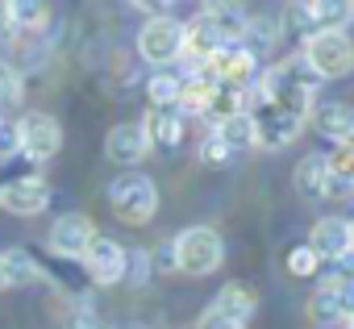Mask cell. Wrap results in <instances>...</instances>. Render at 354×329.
<instances>
[{"label":"cell","instance_id":"cell-1","mask_svg":"<svg viewBox=\"0 0 354 329\" xmlns=\"http://www.w3.org/2000/svg\"><path fill=\"white\" fill-rule=\"evenodd\" d=\"M109 205H113V217L125 221V225H146L154 221L158 213V188L150 176L142 171H125L109 184Z\"/></svg>","mask_w":354,"mask_h":329},{"label":"cell","instance_id":"cell-2","mask_svg":"<svg viewBox=\"0 0 354 329\" xmlns=\"http://www.w3.org/2000/svg\"><path fill=\"white\" fill-rule=\"evenodd\" d=\"M171 242H175V271L184 275H213L225 263V242L213 225H188Z\"/></svg>","mask_w":354,"mask_h":329},{"label":"cell","instance_id":"cell-3","mask_svg":"<svg viewBox=\"0 0 354 329\" xmlns=\"http://www.w3.org/2000/svg\"><path fill=\"white\" fill-rule=\"evenodd\" d=\"M304 63L313 67V75L325 79H342L354 71V38L350 34H313L304 38Z\"/></svg>","mask_w":354,"mask_h":329},{"label":"cell","instance_id":"cell-4","mask_svg":"<svg viewBox=\"0 0 354 329\" xmlns=\"http://www.w3.org/2000/svg\"><path fill=\"white\" fill-rule=\"evenodd\" d=\"M138 55L146 63H154L158 71H167L175 59H184V21L175 17H150L138 34Z\"/></svg>","mask_w":354,"mask_h":329},{"label":"cell","instance_id":"cell-5","mask_svg":"<svg viewBox=\"0 0 354 329\" xmlns=\"http://www.w3.org/2000/svg\"><path fill=\"white\" fill-rule=\"evenodd\" d=\"M288 17L296 21V30L304 38H313V34H346V26L354 21V5L350 0H313V5H292Z\"/></svg>","mask_w":354,"mask_h":329},{"label":"cell","instance_id":"cell-6","mask_svg":"<svg viewBox=\"0 0 354 329\" xmlns=\"http://www.w3.org/2000/svg\"><path fill=\"white\" fill-rule=\"evenodd\" d=\"M17 146L30 162H46L63 150V125L50 113H26L17 121Z\"/></svg>","mask_w":354,"mask_h":329},{"label":"cell","instance_id":"cell-7","mask_svg":"<svg viewBox=\"0 0 354 329\" xmlns=\"http://www.w3.org/2000/svg\"><path fill=\"white\" fill-rule=\"evenodd\" d=\"M213 84H230V88H238V92H246V84H254L259 79V59L246 50V46H225V50H217L205 67H201Z\"/></svg>","mask_w":354,"mask_h":329},{"label":"cell","instance_id":"cell-8","mask_svg":"<svg viewBox=\"0 0 354 329\" xmlns=\"http://www.w3.org/2000/svg\"><path fill=\"white\" fill-rule=\"evenodd\" d=\"M250 121H254V146H267V150H283V146L296 142V133L304 129L300 117H292V113H283V109H275V104H267V100L254 104Z\"/></svg>","mask_w":354,"mask_h":329},{"label":"cell","instance_id":"cell-9","mask_svg":"<svg viewBox=\"0 0 354 329\" xmlns=\"http://www.w3.org/2000/svg\"><path fill=\"white\" fill-rule=\"evenodd\" d=\"M308 250L321 263H346L354 258V225L346 217H321L308 234Z\"/></svg>","mask_w":354,"mask_h":329},{"label":"cell","instance_id":"cell-10","mask_svg":"<svg viewBox=\"0 0 354 329\" xmlns=\"http://www.w3.org/2000/svg\"><path fill=\"white\" fill-rule=\"evenodd\" d=\"M84 275L92 279V283H100V288H109V283H121L125 279V246L121 242H113V238H104V234H96L92 238V246L84 250Z\"/></svg>","mask_w":354,"mask_h":329},{"label":"cell","instance_id":"cell-11","mask_svg":"<svg viewBox=\"0 0 354 329\" xmlns=\"http://www.w3.org/2000/svg\"><path fill=\"white\" fill-rule=\"evenodd\" d=\"M92 238H96V225L84 213H63L50 225V250L59 258H84V250L92 246Z\"/></svg>","mask_w":354,"mask_h":329},{"label":"cell","instance_id":"cell-12","mask_svg":"<svg viewBox=\"0 0 354 329\" xmlns=\"http://www.w3.org/2000/svg\"><path fill=\"white\" fill-rule=\"evenodd\" d=\"M104 154H109L113 162H121V167H138V162L150 154V142H146L142 121H121V125H113L109 138H104Z\"/></svg>","mask_w":354,"mask_h":329},{"label":"cell","instance_id":"cell-13","mask_svg":"<svg viewBox=\"0 0 354 329\" xmlns=\"http://www.w3.org/2000/svg\"><path fill=\"white\" fill-rule=\"evenodd\" d=\"M50 205V188L42 180H21V184H0V209L13 217H38Z\"/></svg>","mask_w":354,"mask_h":329},{"label":"cell","instance_id":"cell-14","mask_svg":"<svg viewBox=\"0 0 354 329\" xmlns=\"http://www.w3.org/2000/svg\"><path fill=\"white\" fill-rule=\"evenodd\" d=\"M313 129L321 133V138H329V142H350V133H354V109L350 104H342V100H321V104H313Z\"/></svg>","mask_w":354,"mask_h":329},{"label":"cell","instance_id":"cell-15","mask_svg":"<svg viewBox=\"0 0 354 329\" xmlns=\"http://www.w3.org/2000/svg\"><path fill=\"white\" fill-rule=\"evenodd\" d=\"M142 129H146L150 150H175L184 142V113L180 109H150Z\"/></svg>","mask_w":354,"mask_h":329},{"label":"cell","instance_id":"cell-16","mask_svg":"<svg viewBox=\"0 0 354 329\" xmlns=\"http://www.w3.org/2000/svg\"><path fill=\"white\" fill-rule=\"evenodd\" d=\"M230 42L205 21V17H196V21H188L184 26V59H188V67H205L217 50H225Z\"/></svg>","mask_w":354,"mask_h":329},{"label":"cell","instance_id":"cell-17","mask_svg":"<svg viewBox=\"0 0 354 329\" xmlns=\"http://www.w3.org/2000/svg\"><path fill=\"white\" fill-rule=\"evenodd\" d=\"M217 317H225L234 329H246V321L254 317V308H259V300H254V292L250 288H242V283H225L221 292H217V300L209 304Z\"/></svg>","mask_w":354,"mask_h":329},{"label":"cell","instance_id":"cell-18","mask_svg":"<svg viewBox=\"0 0 354 329\" xmlns=\"http://www.w3.org/2000/svg\"><path fill=\"white\" fill-rule=\"evenodd\" d=\"M296 192L304 196V200H325V184H329V162H325V154L321 150H313V154H304L300 162H296Z\"/></svg>","mask_w":354,"mask_h":329},{"label":"cell","instance_id":"cell-19","mask_svg":"<svg viewBox=\"0 0 354 329\" xmlns=\"http://www.w3.org/2000/svg\"><path fill=\"white\" fill-rule=\"evenodd\" d=\"M279 38H283V21H279V13H254V17L246 21V34H242L238 46H246V50L259 59V55L271 50Z\"/></svg>","mask_w":354,"mask_h":329},{"label":"cell","instance_id":"cell-20","mask_svg":"<svg viewBox=\"0 0 354 329\" xmlns=\"http://www.w3.org/2000/svg\"><path fill=\"white\" fill-rule=\"evenodd\" d=\"M201 17L234 46V42H242V34H246V21H250V13L242 9V5H205L201 9Z\"/></svg>","mask_w":354,"mask_h":329},{"label":"cell","instance_id":"cell-21","mask_svg":"<svg viewBox=\"0 0 354 329\" xmlns=\"http://www.w3.org/2000/svg\"><path fill=\"white\" fill-rule=\"evenodd\" d=\"M242 96H246V92H238V88H230V84H213L209 96H205V104H201V117L213 121V125H221V121L246 113V109H242Z\"/></svg>","mask_w":354,"mask_h":329},{"label":"cell","instance_id":"cell-22","mask_svg":"<svg viewBox=\"0 0 354 329\" xmlns=\"http://www.w3.org/2000/svg\"><path fill=\"white\" fill-rule=\"evenodd\" d=\"M213 138H217L230 154L250 150V146H254V121H250V113H238V117H230V121L213 125Z\"/></svg>","mask_w":354,"mask_h":329},{"label":"cell","instance_id":"cell-23","mask_svg":"<svg viewBox=\"0 0 354 329\" xmlns=\"http://www.w3.org/2000/svg\"><path fill=\"white\" fill-rule=\"evenodd\" d=\"M180 92H184V75H175V71H154L146 84V96L154 109H175L180 104Z\"/></svg>","mask_w":354,"mask_h":329},{"label":"cell","instance_id":"cell-24","mask_svg":"<svg viewBox=\"0 0 354 329\" xmlns=\"http://www.w3.org/2000/svg\"><path fill=\"white\" fill-rule=\"evenodd\" d=\"M308 317H313V325H321V329H337L342 308H337V292H333V283H321V288L313 292V300H308Z\"/></svg>","mask_w":354,"mask_h":329},{"label":"cell","instance_id":"cell-25","mask_svg":"<svg viewBox=\"0 0 354 329\" xmlns=\"http://www.w3.org/2000/svg\"><path fill=\"white\" fill-rule=\"evenodd\" d=\"M5 13H9V26H17V30H42L50 17L42 0H5Z\"/></svg>","mask_w":354,"mask_h":329},{"label":"cell","instance_id":"cell-26","mask_svg":"<svg viewBox=\"0 0 354 329\" xmlns=\"http://www.w3.org/2000/svg\"><path fill=\"white\" fill-rule=\"evenodd\" d=\"M0 254H5V267H9V283H13V288L42 279V267H38V258H34L30 250H0Z\"/></svg>","mask_w":354,"mask_h":329},{"label":"cell","instance_id":"cell-27","mask_svg":"<svg viewBox=\"0 0 354 329\" xmlns=\"http://www.w3.org/2000/svg\"><path fill=\"white\" fill-rule=\"evenodd\" d=\"M21 92H26L21 71H17V67H9V63H0V117H5L9 109H17V104H21Z\"/></svg>","mask_w":354,"mask_h":329},{"label":"cell","instance_id":"cell-28","mask_svg":"<svg viewBox=\"0 0 354 329\" xmlns=\"http://www.w3.org/2000/svg\"><path fill=\"white\" fill-rule=\"evenodd\" d=\"M325 162H329V180H337V184H350L354 188V146H333L329 154H325Z\"/></svg>","mask_w":354,"mask_h":329},{"label":"cell","instance_id":"cell-29","mask_svg":"<svg viewBox=\"0 0 354 329\" xmlns=\"http://www.w3.org/2000/svg\"><path fill=\"white\" fill-rule=\"evenodd\" d=\"M150 275H154L150 250H125V279H129L133 288H142V283H150Z\"/></svg>","mask_w":354,"mask_h":329},{"label":"cell","instance_id":"cell-30","mask_svg":"<svg viewBox=\"0 0 354 329\" xmlns=\"http://www.w3.org/2000/svg\"><path fill=\"white\" fill-rule=\"evenodd\" d=\"M317 267H321V258H317L308 246H296V250L288 254V271H292L296 279H308V275H317Z\"/></svg>","mask_w":354,"mask_h":329},{"label":"cell","instance_id":"cell-31","mask_svg":"<svg viewBox=\"0 0 354 329\" xmlns=\"http://www.w3.org/2000/svg\"><path fill=\"white\" fill-rule=\"evenodd\" d=\"M230 158H234V154H230V150H225V146H221V142H217L213 133H209V138L201 142V162H209V167H225Z\"/></svg>","mask_w":354,"mask_h":329},{"label":"cell","instance_id":"cell-32","mask_svg":"<svg viewBox=\"0 0 354 329\" xmlns=\"http://www.w3.org/2000/svg\"><path fill=\"white\" fill-rule=\"evenodd\" d=\"M150 267L154 271H162V275H171L175 271V242L167 238V242H158L154 250H150Z\"/></svg>","mask_w":354,"mask_h":329},{"label":"cell","instance_id":"cell-33","mask_svg":"<svg viewBox=\"0 0 354 329\" xmlns=\"http://www.w3.org/2000/svg\"><path fill=\"white\" fill-rule=\"evenodd\" d=\"M67 329H104V325H100V312H96L92 304H80V308L67 317Z\"/></svg>","mask_w":354,"mask_h":329},{"label":"cell","instance_id":"cell-34","mask_svg":"<svg viewBox=\"0 0 354 329\" xmlns=\"http://www.w3.org/2000/svg\"><path fill=\"white\" fill-rule=\"evenodd\" d=\"M13 154H21V146H17V121H0V158H13Z\"/></svg>","mask_w":354,"mask_h":329},{"label":"cell","instance_id":"cell-35","mask_svg":"<svg viewBox=\"0 0 354 329\" xmlns=\"http://www.w3.org/2000/svg\"><path fill=\"white\" fill-rule=\"evenodd\" d=\"M333 292H337V308H342V317L350 321V317H354V279H333Z\"/></svg>","mask_w":354,"mask_h":329},{"label":"cell","instance_id":"cell-36","mask_svg":"<svg viewBox=\"0 0 354 329\" xmlns=\"http://www.w3.org/2000/svg\"><path fill=\"white\" fill-rule=\"evenodd\" d=\"M196 329H234V325H230L225 317H217L213 308H205V312H201V321H196Z\"/></svg>","mask_w":354,"mask_h":329},{"label":"cell","instance_id":"cell-37","mask_svg":"<svg viewBox=\"0 0 354 329\" xmlns=\"http://www.w3.org/2000/svg\"><path fill=\"white\" fill-rule=\"evenodd\" d=\"M5 288H13V283H9V267H5V254H0V292H5Z\"/></svg>","mask_w":354,"mask_h":329},{"label":"cell","instance_id":"cell-38","mask_svg":"<svg viewBox=\"0 0 354 329\" xmlns=\"http://www.w3.org/2000/svg\"><path fill=\"white\" fill-rule=\"evenodd\" d=\"M9 30V13H5V0H0V34Z\"/></svg>","mask_w":354,"mask_h":329},{"label":"cell","instance_id":"cell-39","mask_svg":"<svg viewBox=\"0 0 354 329\" xmlns=\"http://www.w3.org/2000/svg\"><path fill=\"white\" fill-rule=\"evenodd\" d=\"M121 329H146V325H121Z\"/></svg>","mask_w":354,"mask_h":329},{"label":"cell","instance_id":"cell-40","mask_svg":"<svg viewBox=\"0 0 354 329\" xmlns=\"http://www.w3.org/2000/svg\"><path fill=\"white\" fill-rule=\"evenodd\" d=\"M346 146H354V133H350V142H346Z\"/></svg>","mask_w":354,"mask_h":329},{"label":"cell","instance_id":"cell-41","mask_svg":"<svg viewBox=\"0 0 354 329\" xmlns=\"http://www.w3.org/2000/svg\"><path fill=\"white\" fill-rule=\"evenodd\" d=\"M350 329H354V317H350Z\"/></svg>","mask_w":354,"mask_h":329},{"label":"cell","instance_id":"cell-42","mask_svg":"<svg viewBox=\"0 0 354 329\" xmlns=\"http://www.w3.org/2000/svg\"><path fill=\"white\" fill-rule=\"evenodd\" d=\"M0 121H5V117H0Z\"/></svg>","mask_w":354,"mask_h":329},{"label":"cell","instance_id":"cell-43","mask_svg":"<svg viewBox=\"0 0 354 329\" xmlns=\"http://www.w3.org/2000/svg\"><path fill=\"white\" fill-rule=\"evenodd\" d=\"M346 329H350V325H346Z\"/></svg>","mask_w":354,"mask_h":329},{"label":"cell","instance_id":"cell-44","mask_svg":"<svg viewBox=\"0 0 354 329\" xmlns=\"http://www.w3.org/2000/svg\"><path fill=\"white\" fill-rule=\"evenodd\" d=\"M350 225H354V221H350Z\"/></svg>","mask_w":354,"mask_h":329}]
</instances>
